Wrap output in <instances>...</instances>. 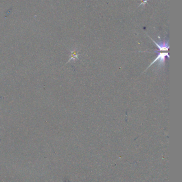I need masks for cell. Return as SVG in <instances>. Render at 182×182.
Segmentation results:
<instances>
[{
  "instance_id": "6da1fadb",
  "label": "cell",
  "mask_w": 182,
  "mask_h": 182,
  "mask_svg": "<svg viewBox=\"0 0 182 182\" xmlns=\"http://www.w3.org/2000/svg\"><path fill=\"white\" fill-rule=\"evenodd\" d=\"M166 57H167L168 58H169V55L168 52H167V53H159L158 57L155 59L154 61L152 62L151 64L150 65L149 67H150L152 64H153L155 62H157V61H158V65H160V66L163 65L165 63V59H166Z\"/></svg>"
},
{
  "instance_id": "7a4b0ae2",
  "label": "cell",
  "mask_w": 182,
  "mask_h": 182,
  "mask_svg": "<svg viewBox=\"0 0 182 182\" xmlns=\"http://www.w3.org/2000/svg\"><path fill=\"white\" fill-rule=\"evenodd\" d=\"M152 41L154 42L155 45L158 46V48H159V51H168L169 44L168 42H160L159 43H158L157 42L153 40L152 39Z\"/></svg>"
},
{
  "instance_id": "3957f363",
  "label": "cell",
  "mask_w": 182,
  "mask_h": 182,
  "mask_svg": "<svg viewBox=\"0 0 182 182\" xmlns=\"http://www.w3.org/2000/svg\"><path fill=\"white\" fill-rule=\"evenodd\" d=\"M78 55H77L76 51L72 52V54H71V59L69 60V62L71 60H73V59L76 60V59L78 58Z\"/></svg>"
},
{
  "instance_id": "277c9868",
  "label": "cell",
  "mask_w": 182,
  "mask_h": 182,
  "mask_svg": "<svg viewBox=\"0 0 182 182\" xmlns=\"http://www.w3.org/2000/svg\"><path fill=\"white\" fill-rule=\"evenodd\" d=\"M146 2H147V0H142V3H141V4H144Z\"/></svg>"
}]
</instances>
